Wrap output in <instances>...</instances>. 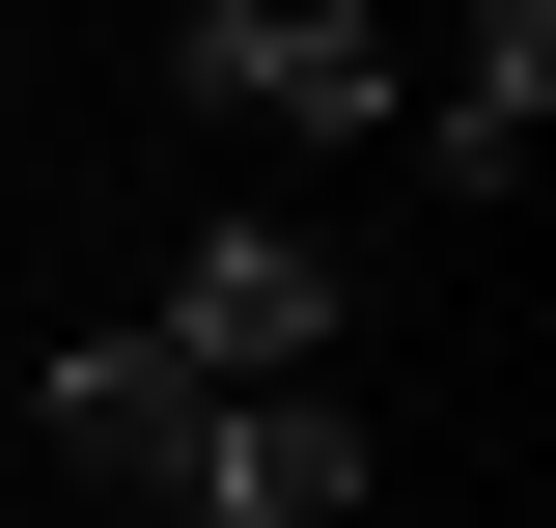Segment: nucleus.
<instances>
[{"label":"nucleus","instance_id":"obj_6","mask_svg":"<svg viewBox=\"0 0 556 528\" xmlns=\"http://www.w3.org/2000/svg\"><path fill=\"white\" fill-rule=\"evenodd\" d=\"M362 528H390V501H362Z\"/></svg>","mask_w":556,"mask_h":528},{"label":"nucleus","instance_id":"obj_1","mask_svg":"<svg viewBox=\"0 0 556 528\" xmlns=\"http://www.w3.org/2000/svg\"><path fill=\"white\" fill-rule=\"evenodd\" d=\"M139 334H167L195 390H334V251H278V223H195Z\"/></svg>","mask_w":556,"mask_h":528},{"label":"nucleus","instance_id":"obj_5","mask_svg":"<svg viewBox=\"0 0 556 528\" xmlns=\"http://www.w3.org/2000/svg\"><path fill=\"white\" fill-rule=\"evenodd\" d=\"M417 139H445V196H501V167H529V139H556V0H501L473 56L417 84Z\"/></svg>","mask_w":556,"mask_h":528},{"label":"nucleus","instance_id":"obj_2","mask_svg":"<svg viewBox=\"0 0 556 528\" xmlns=\"http://www.w3.org/2000/svg\"><path fill=\"white\" fill-rule=\"evenodd\" d=\"M167 84H195V112H251V139H362V112H390V28H362V0H195V28H167Z\"/></svg>","mask_w":556,"mask_h":528},{"label":"nucleus","instance_id":"obj_4","mask_svg":"<svg viewBox=\"0 0 556 528\" xmlns=\"http://www.w3.org/2000/svg\"><path fill=\"white\" fill-rule=\"evenodd\" d=\"M390 473H362V417L334 390H223V445H195V528H362Z\"/></svg>","mask_w":556,"mask_h":528},{"label":"nucleus","instance_id":"obj_3","mask_svg":"<svg viewBox=\"0 0 556 528\" xmlns=\"http://www.w3.org/2000/svg\"><path fill=\"white\" fill-rule=\"evenodd\" d=\"M195 445H223V390H195V362H167V334H56V473H84V501H139V528H195Z\"/></svg>","mask_w":556,"mask_h":528}]
</instances>
